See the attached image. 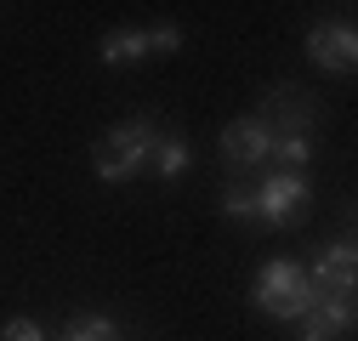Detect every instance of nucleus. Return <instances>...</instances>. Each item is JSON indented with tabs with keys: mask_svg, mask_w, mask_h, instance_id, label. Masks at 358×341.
Listing matches in <instances>:
<instances>
[{
	"mask_svg": "<svg viewBox=\"0 0 358 341\" xmlns=\"http://www.w3.org/2000/svg\"><path fill=\"white\" fill-rule=\"evenodd\" d=\"M154 125L148 119H125V125H114V131L97 143V182H131L137 170L154 159Z\"/></svg>",
	"mask_w": 358,
	"mask_h": 341,
	"instance_id": "obj_2",
	"label": "nucleus"
},
{
	"mask_svg": "<svg viewBox=\"0 0 358 341\" xmlns=\"http://www.w3.org/2000/svg\"><path fill=\"white\" fill-rule=\"evenodd\" d=\"M182 165H188V143L182 137H159L154 143V170H159V177H176Z\"/></svg>",
	"mask_w": 358,
	"mask_h": 341,
	"instance_id": "obj_10",
	"label": "nucleus"
},
{
	"mask_svg": "<svg viewBox=\"0 0 358 341\" xmlns=\"http://www.w3.org/2000/svg\"><path fill=\"white\" fill-rule=\"evenodd\" d=\"M57 341H120V330H114V319H74Z\"/></svg>",
	"mask_w": 358,
	"mask_h": 341,
	"instance_id": "obj_11",
	"label": "nucleus"
},
{
	"mask_svg": "<svg viewBox=\"0 0 358 341\" xmlns=\"http://www.w3.org/2000/svg\"><path fill=\"white\" fill-rule=\"evenodd\" d=\"M143 34H148V57H171V52H182V29H171V23L143 29Z\"/></svg>",
	"mask_w": 358,
	"mask_h": 341,
	"instance_id": "obj_12",
	"label": "nucleus"
},
{
	"mask_svg": "<svg viewBox=\"0 0 358 341\" xmlns=\"http://www.w3.org/2000/svg\"><path fill=\"white\" fill-rule=\"evenodd\" d=\"M250 296H256V307L267 313V319H279V324H296L307 307H313V279H307V268L301 262H285V256H273V262H262V273H256V284H250Z\"/></svg>",
	"mask_w": 358,
	"mask_h": 341,
	"instance_id": "obj_1",
	"label": "nucleus"
},
{
	"mask_svg": "<svg viewBox=\"0 0 358 341\" xmlns=\"http://www.w3.org/2000/svg\"><path fill=\"white\" fill-rule=\"evenodd\" d=\"M222 210H228V217H239V222H250L256 217V188H228V194H222Z\"/></svg>",
	"mask_w": 358,
	"mask_h": 341,
	"instance_id": "obj_13",
	"label": "nucleus"
},
{
	"mask_svg": "<svg viewBox=\"0 0 358 341\" xmlns=\"http://www.w3.org/2000/svg\"><path fill=\"white\" fill-rule=\"evenodd\" d=\"M148 57V34L143 29H114L103 40V63L108 68H131V63H143Z\"/></svg>",
	"mask_w": 358,
	"mask_h": 341,
	"instance_id": "obj_8",
	"label": "nucleus"
},
{
	"mask_svg": "<svg viewBox=\"0 0 358 341\" xmlns=\"http://www.w3.org/2000/svg\"><path fill=\"white\" fill-rule=\"evenodd\" d=\"M267 154H273V125H267L262 114H245V119H234L228 131H222V159H228L234 170L262 165Z\"/></svg>",
	"mask_w": 358,
	"mask_h": 341,
	"instance_id": "obj_5",
	"label": "nucleus"
},
{
	"mask_svg": "<svg viewBox=\"0 0 358 341\" xmlns=\"http://www.w3.org/2000/svg\"><path fill=\"white\" fill-rule=\"evenodd\" d=\"M307 57L319 63V68H330V74H352V63H358L352 23H319V29L307 34Z\"/></svg>",
	"mask_w": 358,
	"mask_h": 341,
	"instance_id": "obj_6",
	"label": "nucleus"
},
{
	"mask_svg": "<svg viewBox=\"0 0 358 341\" xmlns=\"http://www.w3.org/2000/svg\"><path fill=\"white\" fill-rule=\"evenodd\" d=\"M313 290H352V279H358V250L352 245H330V250H319V262H313Z\"/></svg>",
	"mask_w": 358,
	"mask_h": 341,
	"instance_id": "obj_7",
	"label": "nucleus"
},
{
	"mask_svg": "<svg viewBox=\"0 0 358 341\" xmlns=\"http://www.w3.org/2000/svg\"><path fill=\"white\" fill-rule=\"evenodd\" d=\"M307 205H313V194H307V177H296V170H273L256 188V217L273 228H296L307 217Z\"/></svg>",
	"mask_w": 358,
	"mask_h": 341,
	"instance_id": "obj_3",
	"label": "nucleus"
},
{
	"mask_svg": "<svg viewBox=\"0 0 358 341\" xmlns=\"http://www.w3.org/2000/svg\"><path fill=\"white\" fill-rule=\"evenodd\" d=\"M301 324V341H336L352 330V290H319L313 307L296 319Z\"/></svg>",
	"mask_w": 358,
	"mask_h": 341,
	"instance_id": "obj_4",
	"label": "nucleus"
},
{
	"mask_svg": "<svg viewBox=\"0 0 358 341\" xmlns=\"http://www.w3.org/2000/svg\"><path fill=\"white\" fill-rule=\"evenodd\" d=\"M0 341H46V330H40L34 319H6L0 324Z\"/></svg>",
	"mask_w": 358,
	"mask_h": 341,
	"instance_id": "obj_14",
	"label": "nucleus"
},
{
	"mask_svg": "<svg viewBox=\"0 0 358 341\" xmlns=\"http://www.w3.org/2000/svg\"><path fill=\"white\" fill-rule=\"evenodd\" d=\"M273 154H279V170L301 177V165L313 159V143H307V131H290V137H273Z\"/></svg>",
	"mask_w": 358,
	"mask_h": 341,
	"instance_id": "obj_9",
	"label": "nucleus"
}]
</instances>
